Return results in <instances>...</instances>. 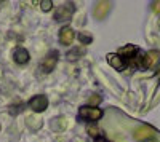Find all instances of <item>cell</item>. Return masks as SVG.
<instances>
[{"label":"cell","mask_w":160,"mask_h":142,"mask_svg":"<svg viewBox=\"0 0 160 142\" xmlns=\"http://www.w3.org/2000/svg\"><path fill=\"white\" fill-rule=\"evenodd\" d=\"M117 54L125 61L127 67L131 66V67H139L141 69L142 54H141V51H139L138 46H135V45H125V46L117 50Z\"/></svg>","instance_id":"cell-1"},{"label":"cell","mask_w":160,"mask_h":142,"mask_svg":"<svg viewBox=\"0 0 160 142\" xmlns=\"http://www.w3.org/2000/svg\"><path fill=\"white\" fill-rule=\"evenodd\" d=\"M78 118L82 121H88V123H96L102 118V109L99 107H91V106H82L78 109Z\"/></svg>","instance_id":"cell-2"},{"label":"cell","mask_w":160,"mask_h":142,"mask_svg":"<svg viewBox=\"0 0 160 142\" xmlns=\"http://www.w3.org/2000/svg\"><path fill=\"white\" fill-rule=\"evenodd\" d=\"M155 130L148 125H141L133 131V139L136 142H148V140H154L155 139Z\"/></svg>","instance_id":"cell-3"},{"label":"cell","mask_w":160,"mask_h":142,"mask_svg":"<svg viewBox=\"0 0 160 142\" xmlns=\"http://www.w3.org/2000/svg\"><path fill=\"white\" fill-rule=\"evenodd\" d=\"M74 11H75L74 3L68 2V3H64V5H61V7L56 8V11H55V15H53V18H55L56 22H66V21L72 19Z\"/></svg>","instance_id":"cell-4"},{"label":"cell","mask_w":160,"mask_h":142,"mask_svg":"<svg viewBox=\"0 0 160 142\" xmlns=\"http://www.w3.org/2000/svg\"><path fill=\"white\" fill-rule=\"evenodd\" d=\"M160 66V51L151 50L146 51L141 59V69H155Z\"/></svg>","instance_id":"cell-5"},{"label":"cell","mask_w":160,"mask_h":142,"mask_svg":"<svg viewBox=\"0 0 160 142\" xmlns=\"http://www.w3.org/2000/svg\"><path fill=\"white\" fill-rule=\"evenodd\" d=\"M111 10H112V2L101 0V2H96L95 7H93V16H95L96 21H104L111 13Z\"/></svg>","instance_id":"cell-6"},{"label":"cell","mask_w":160,"mask_h":142,"mask_svg":"<svg viewBox=\"0 0 160 142\" xmlns=\"http://www.w3.org/2000/svg\"><path fill=\"white\" fill-rule=\"evenodd\" d=\"M28 106L35 112V113H42L47 110L48 107V97L45 94H35L34 97H31L28 101Z\"/></svg>","instance_id":"cell-7"},{"label":"cell","mask_w":160,"mask_h":142,"mask_svg":"<svg viewBox=\"0 0 160 142\" xmlns=\"http://www.w3.org/2000/svg\"><path fill=\"white\" fill-rule=\"evenodd\" d=\"M56 64H58V51L53 50L42 61H40V69H42L43 73H50V72H53V69L56 67Z\"/></svg>","instance_id":"cell-8"},{"label":"cell","mask_w":160,"mask_h":142,"mask_svg":"<svg viewBox=\"0 0 160 142\" xmlns=\"http://www.w3.org/2000/svg\"><path fill=\"white\" fill-rule=\"evenodd\" d=\"M59 43L64 45V46H69L74 43V38H75V31L71 27V26H64V27H61L59 31Z\"/></svg>","instance_id":"cell-9"},{"label":"cell","mask_w":160,"mask_h":142,"mask_svg":"<svg viewBox=\"0 0 160 142\" xmlns=\"http://www.w3.org/2000/svg\"><path fill=\"white\" fill-rule=\"evenodd\" d=\"M31 59V54L29 51L26 50L24 46H16L13 50V61H15L18 66H24V64H28Z\"/></svg>","instance_id":"cell-10"},{"label":"cell","mask_w":160,"mask_h":142,"mask_svg":"<svg viewBox=\"0 0 160 142\" xmlns=\"http://www.w3.org/2000/svg\"><path fill=\"white\" fill-rule=\"evenodd\" d=\"M106 61H108V64H109L112 69H115V70H118V72H122L123 69H127L125 61L120 58L117 53H109V54H106Z\"/></svg>","instance_id":"cell-11"},{"label":"cell","mask_w":160,"mask_h":142,"mask_svg":"<svg viewBox=\"0 0 160 142\" xmlns=\"http://www.w3.org/2000/svg\"><path fill=\"white\" fill-rule=\"evenodd\" d=\"M40 10H42V11H50L51 8H53V2H51V0H40Z\"/></svg>","instance_id":"cell-12"},{"label":"cell","mask_w":160,"mask_h":142,"mask_svg":"<svg viewBox=\"0 0 160 142\" xmlns=\"http://www.w3.org/2000/svg\"><path fill=\"white\" fill-rule=\"evenodd\" d=\"M87 133H88V136H91L93 139H96L98 136H101V134H102V131H101V130H98L96 126H90L88 130H87Z\"/></svg>","instance_id":"cell-13"},{"label":"cell","mask_w":160,"mask_h":142,"mask_svg":"<svg viewBox=\"0 0 160 142\" xmlns=\"http://www.w3.org/2000/svg\"><path fill=\"white\" fill-rule=\"evenodd\" d=\"M99 102H101V96H99V94L91 96V97L88 99V104H90L91 107H98V106H99Z\"/></svg>","instance_id":"cell-14"},{"label":"cell","mask_w":160,"mask_h":142,"mask_svg":"<svg viewBox=\"0 0 160 142\" xmlns=\"http://www.w3.org/2000/svg\"><path fill=\"white\" fill-rule=\"evenodd\" d=\"M151 10L155 13V15H158V16H160V0H155V2H152V3H151Z\"/></svg>","instance_id":"cell-15"},{"label":"cell","mask_w":160,"mask_h":142,"mask_svg":"<svg viewBox=\"0 0 160 142\" xmlns=\"http://www.w3.org/2000/svg\"><path fill=\"white\" fill-rule=\"evenodd\" d=\"M78 38H80V40H82L83 43L87 42V45H88V43L91 42V35H85V34H80V35H78Z\"/></svg>","instance_id":"cell-16"},{"label":"cell","mask_w":160,"mask_h":142,"mask_svg":"<svg viewBox=\"0 0 160 142\" xmlns=\"http://www.w3.org/2000/svg\"><path fill=\"white\" fill-rule=\"evenodd\" d=\"M95 142H109V139L106 137L104 134H101V136H98V137L95 139Z\"/></svg>","instance_id":"cell-17"},{"label":"cell","mask_w":160,"mask_h":142,"mask_svg":"<svg viewBox=\"0 0 160 142\" xmlns=\"http://www.w3.org/2000/svg\"><path fill=\"white\" fill-rule=\"evenodd\" d=\"M157 77H158V80H160V66H158V69H157Z\"/></svg>","instance_id":"cell-18"},{"label":"cell","mask_w":160,"mask_h":142,"mask_svg":"<svg viewBox=\"0 0 160 142\" xmlns=\"http://www.w3.org/2000/svg\"><path fill=\"white\" fill-rule=\"evenodd\" d=\"M148 142H155V140H148Z\"/></svg>","instance_id":"cell-19"}]
</instances>
